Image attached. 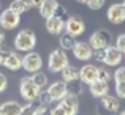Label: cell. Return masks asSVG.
I'll list each match as a JSON object with an SVG mask.
<instances>
[{
	"label": "cell",
	"instance_id": "6da1fadb",
	"mask_svg": "<svg viewBox=\"0 0 125 115\" xmlns=\"http://www.w3.org/2000/svg\"><path fill=\"white\" fill-rule=\"evenodd\" d=\"M35 46H37V35H35L33 30H21L14 38V47L18 51L22 52H29V51H33Z\"/></svg>",
	"mask_w": 125,
	"mask_h": 115
},
{
	"label": "cell",
	"instance_id": "7a4b0ae2",
	"mask_svg": "<svg viewBox=\"0 0 125 115\" xmlns=\"http://www.w3.org/2000/svg\"><path fill=\"white\" fill-rule=\"evenodd\" d=\"M41 88L32 80V77H22L21 85H19V93H21L22 99L25 101H38Z\"/></svg>",
	"mask_w": 125,
	"mask_h": 115
},
{
	"label": "cell",
	"instance_id": "3957f363",
	"mask_svg": "<svg viewBox=\"0 0 125 115\" xmlns=\"http://www.w3.org/2000/svg\"><path fill=\"white\" fill-rule=\"evenodd\" d=\"M68 65V55H67V51L63 49H57V51L51 52L48 58V70L51 73H60L65 66Z\"/></svg>",
	"mask_w": 125,
	"mask_h": 115
},
{
	"label": "cell",
	"instance_id": "277c9868",
	"mask_svg": "<svg viewBox=\"0 0 125 115\" xmlns=\"http://www.w3.org/2000/svg\"><path fill=\"white\" fill-rule=\"evenodd\" d=\"M19 22H21V14H18L11 8L3 9L0 14V27L3 30H14L19 25Z\"/></svg>",
	"mask_w": 125,
	"mask_h": 115
},
{
	"label": "cell",
	"instance_id": "5b68a950",
	"mask_svg": "<svg viewBox=\"0 0 125 115\" xmlns=\"http://www.w3.org/2000/svg\"><path fill=\"white\" fill-rule=\"evenodd\" d=\"M57 107L60 109L62 115H76L78 110H79V103H78L76 95L68 93L65 98H62V99L59 101Z\"/></svg>",
	"mask_w": 125,
	"mask_h": 115
},
{
	"label": "cell",
	"instance_id": "8992f818",
	"mask_svg": "<svg viewBox=\"0 0 125 115\" xmlns=\"http://www.w3.org/2000/svg\"><path fill=\"white\" fill-rule=\"evenodd\" d=\"M43 66V58L40 54L33 51H29L27 54L22 57V68H24L27 73H35V71H40Z\"/></svg>",
	"mask_w": 125,
	"mask_h": 115
},
{
	"label": "cell",
	"instance_id": "52a82bcc",
	"mask_svg": "<svg viewBox=\"0 0 125 115\" xmlns=\"http://www.w3.org/2000/svg\"><path fill=\"white\" fill-rule=\"evenodd\" d=\"M67 33H70L71 36H81V35L85 32V24L84 21L79 18V16H70L65 21V30Z\"/></svg>",
	"mask_w": 125,
	"mask_h": 115
},
{
	"label": "cell",
	"instance_id": "ba28073f",
	"mask_svg": "<svg viewBox=\"0 0 125 115\" xmlns=\"http://www.w3.org/2000/svg\"><path fill=\"white\" fill-rule=\"evenodd\" d=\"M124 58V52L120 51V49H117L116 46H106V49H104V65H108V66H119L120 62H122Z\"/></svg>",
	"mask_w": 125,
	"mask_h": 115
},
{
	"label": "cell",
	"instance_id": "9c48e42d",
	"mask_svg": "<svg viewBox=\"0 0 125 115\" xmlns=\"http://www.w3.org/2000/svg\"><path fill=\"white\" fill-rule=\"evenodd\" d=\"M73 51V55L81 62H87L92 58L94 55V49H92L90 43H85V41H76L74 47L71 49Z\"/></svg>",
	"mask_w": 125,
	"mask_h": 115
},
{
	"label": "cell",
	"instance_id": "30bf717a",
	"mask_svg": "<svg viewBox=\"0 0 125 115\" xmlns=\"http://www.w3.org/2000/svg\"><path fill=\"white\" fill-rule=\"evenodd\" d=\"M92 49H104L111 43V33L108 30H97L89 39Z\"/></svg>",
	"mask_w": 125,
	"mask_h": 115
},
{
	"label": "cell",
	"instance_id": "8fae6325",
	"mask_svg": "<svg viewBox=\"0 0 125 115\" xmlns=\"http://www.w3.org/2000/svg\"><path fill=\"white\" fill-rule=\"evenodd\" d=\"M46 30L51 35H60L65 30V18L59 14H52L46 18Z\"/></svg>",
	"mask_w": 125,
	"mask_h": 115
},
{
	"label": "cell",
	"instance_id": "7c38bea8",
	"mask_svg": "<svg viewBox=\"0 0 125 115\" xmlns=\"http://www.w3.org/2000/svg\"><path fill=\"white\" fill-rule=\"evenodd\" d=\"M108 21L111 24H122L125 21V5L124 3H114L108 8Z\"/></svg>",
	"mask_w": 125,
	"mask_h": 115
},
{
	"label": "cell",
	"instance_id": "4fadbf2b",
	"mask_svg": "<svg viewBox=\"0 0 125 115\" xmlns=\"http://www.w3.org/2000/svg\"><path fill=\"white\" fill-rule=\"evenodd\" d=\"M48 93H49V96L52 98V101H60L62 98H65L68 95L67 82H65V80L52 82V84L48 87Z\"/></svg>",
	"mask_w": 125,
	"mask_h": 115
},
{
	"label": "cell",
	"instance_id": "5bb4252c",
	"mask_svg": "<svg viewBox=\"0 0 125 115\" xmlns=\"http://www.w3.org/2000/svg\"><path fill=\"white\" fill-rule=\"evenodd\" d=\"M97 77H98V66H95V65H92V63L84 65L79 70V80L83 82V84L90 85L94 80H97Z\"/></svg>",
	"mask_w": 125,
	"mask_h": 115
},
{
	"label": "cell",
	"instance_id": "9a60e30c",
	"mask_svg": "<svg viewBox=\"0 0 125 115\" xmlns=\"http://www.w3.org/2000/svg\"><path fill=\"white\" fill-rule=\"evenodd\" d=\"M89 90H90V95L94 98H103L104 95L109 93V85H108V82L97 79L89 85Z\"/></svg>",
	"mask_w": 125,
	"mask_h": 115
},
{
	"label": "cell",
	"instance_id": "2e32d148",
	"mask_svg": "<svg viewBox=\"0 0 125 115\" xmlns=\"http://www.w3.org/2000/svg\"><path fill=\"white\" fill-rule=\"evenodd\" d=\"M101 104H103V107L108 110V112H119L120 109V101H119V96H113V95H104L103 98H101Z\"/></svg>",
	"mask_w": 125,
	"mask_h": 115
},
{
	"label": "cell",
	"instance_id": "e0dca14e",
	"mask_svg": "<svg viewBox=\"0 0 125 115\" xmlns=\"http://www.w3.org/2000/svg\"><path fill=\"white\" fill-rule=\"evenodd\" d=\"M59 8V2L57 0H43L41 6L38 9H40V14L43 16V18H49V16H52L55 11H57Z\"/></svg>",
	"mask_w": 125,
	"mask_h": 115
},
{
	"label": "cell",
	"instance_id": "ac0fdd59",
	"mask_svg": "<svg viewBox=\"0 0 125 115\" xmlns=\"http://www.w3.org/2000/svg\"><path fill=\"white\" fill-rule=\"evenodd\" d=\"M3 66H5L6 70H10V71L21 70L22 68V57L19 54H16V52H10V55H8V58H6V62H5Z\"/></svg>",
	"mask_w": 125,
	"mask_h": 115
},
{
	"label": "cell",
	"instance_id": "d6986e66",
	"mask_svg": "<svg viewBox=\"0 0 125 115\" xmlns=\"http://www.w3.org/2000/svg\"><path fill=\"white\" fill-rule=\"evenodd\" d=\"M60 74H62V79H63L67 84L76 82L78 79H79V70H78V68H74V66H71L70 63H68L67 66L60 71Z\"/></svg>",
	"mask_w": 125,
	"mask_h": 115
},
{
	"label": "cell",
	"instance_id": "ffe728a7",
	"mask_svg": "<svg viewBox=\"0 0 125 115\" xmlns=\"http://www.w3.org/2000/svg\"><path fill=\"white\" fill-rule=\"evenodd\" d=\"M21 104L16 101H6L2 104V114L3 115H21Z\"/></svg>",
	"mask_w": 125,
	"mask_h": 115
},
{
	"label": "cell",
	"instance_id": "44dd1931",
	"mask_svg": "<svg viewBox=\"0 0 125 115\" xmlns=\"http://www.w3.org/2000/svg\"><path fill=\"white\" fill-rule=\"evenodd\" d=\"M59 44H60V47L63 49V51H71V49L74 47V44H76V39L74 36H71L70 33H67V32H62L60 35H59Z\"/></svg>",
	"mask_w": 125,
	"mask_h": 115
},
{
	"label": "cell",
	"instance_id": "7402d4cb",
	"mask_svg": "<svg viewBox=\"0 0 125 115\" xmlns=\"http://www.w3.org/2000/svg\"><path fill=\"white\" fill-rule=\"evenodd\" d=\"M10 8L14 9L18 14H24L30 9V3H29V0H13Z\"/></svg>",
	"mask_w": 125,
	"mask_h": 115
},
{
	"label": "cell",
	"instance_id": "603a6c76",
	"mask_svg": "<svg viewBox=\"0 0 125 115\" xmlns=\"http://www.w3.org/2000/svg\"><path fill=\"white\" fill-rule=\"evenodd\" d=\"M30 77H32V80H33L40 88H43V87H46V85H48V76H46V74H43L41 70H40V71H35V73H32Z\"/></svg>",
	"mask_w": 125,
	"mask_h": 115
},
{
	"label": "cell",
	"instance_id": "cb8c5ba5",
	"mask_svg": "<svg viewBox=\"0 0 125 115\" xmlns=\"http://www.w3.org/2000/svg\"><path fill=\"white\" fill-rule=\"evenodd\" d=\"M97 79H100V80H104V82H109L111 79H113V73H111L108 68H98V77Z\"/></svg>",
	"mask_w": 125,
	"mask_h": 115
},
{
	"label": "cell",
	"instance_id": "d4e9b609",
	"mask_svg": "<svg viewBox=\"0 0 125 115\" xmlns=\"http://www.w3.org/2000/svg\"><path fill=\"white\" fill-rule=\"evenodd\" d=\"M113 79L116 80V84L119 82H125V66H119L116 70V73H113Z\"/></svg>",
	"mask_w": 125,
	"mask_h": 115
},
{
	"label": "cell",
	"instance_id": "484cf974",
	"mask_svg": "<svg viewBox=\"0 0 125 115\" xmlns=\"http://www.w3.org/2000/svg\"><path fill=\"white\" fill-rule=\"evenodd\" d=\"M48 110V106L46 104H43V103H40V101H33V112H32V115H43Z\"/></svg>",
	"mask_w": 125,
	"mask_h": 115
},
{
	"label": "cell",
	"instance_id": "4316f807",
	"mask_svg": "<svg viewBox=\"0 0 125 115\" xmlns=\"http://www.w3.org/2000/svg\"><path fill=\"white\" fill-rule=\"evenodd\" d=\"M104 2H106V0H89L85 5H87L90 9H100V8H103Z\"/></svg>",
	"mask_w": 125,
	"mask_h": 115
},
{
	"label": "cell",
	"instance_id": "83f0119b",
	"mask_svg": "<svg viewBox=\"0 0 125 115\" xmlns=\"http://www.w3.org/2000/svg\"><path fill=\"white\" fill-rule=\"evenodd\" d=\"M38 101L43 104H46V106H49V104L52 103V98L49 96V93H48V90L46 91H40V96H38Z\"/></svg>",
	"mask_w": 125,
	"mask_h": 115
},
{
	"label": "cell",
	"instance_id": "f1b7e54d",
	"mask_svg": "<svg viewBox=\"0 0 125 115\" xmlns=\"http://www.w3.org/2000/svg\"><path fill=\"white\" fill-rule=\"evenodd\" d=\"M116 95L119 96V99H125V82L116 84Z\"/></svg>",
	"mask_w": 125,
	"mask_h": 115
},
{
	"label": "cell",
	"instance_id": "f546056e",
	"mask_svg": "<svg viewBox=\"0 0 125 115\" xmlns=\"http://www.w3.org/2000/svg\"><path fill=\"white\" fill-rule=\"evenodd\" d=\"M104 49H94V55H92V57L97 62H104Z\"/></svg>",
	"mask_w": 125,
	"mask_h": 115
},
{
	"label": "cell",
	"instance_id": "4dcf8cb0",
	"mask_svg": "<svg viewBox=\"0 0 125 115\" xmlns=\"http://www.w3.org/2000/svg\"><path fill=\"white\" fill-rule=\"evenodd\" d=\"M116 47L120 49L122 52H125V33H122V35H119V36H117V39H116Z\"/></svg>",
	"mask_w": 125,
	"mask_h": 115
},
{
	"label": "cell",
	"instance_id": "1f68e13d",
	"mask_svg": "<svg viewBox=\"0 0 125 115\" xmlns=\"http://www.w3.org/2000/svg\"><path fill=\"white\" fill-rule=\"evenodd\" d=\"M6 87H8V79L3 73H0V93H3L6 90Z\"/></svg>",
	"mask_w": 125,
	"mask_h": 115
},
{
	"label": "cell",
	"instance_id": "d6a6232c",
	"mask_svg": "<svg viewBox=\"0 0 125 115\" xmlns=\"http://www.w3.org/2000/svg\"><path fill=\"white\" fill-rule=\"evenodd\" d=\"M8 55H10V51H3V49H0V65H5Z\"/></svg>",
	"mask_w": 125,
	"mask_h": 115
},
{
	"label": "cell",
	"instance_id": "836d02e7",
	"mask_svg": "<svg viewBox=\"0 0 125 115\" xmlns=\"http://www.w3.org/2000/svg\"><path fill=\"white\" fill-rule=\"evenodd\" d=\"M29 3H30V8H40L43 0H29Z\"/></svg>",
	"mask_w": 125,
	"mask_h": 115
},
{
	"label": "cell",
	"instance_id": "e575fe53",
	"mask_svg": "<svg viewBox=\"0 0 125 115\" xmlns=\"http://www.w3.org/2000/svg\"><path fill=\"white\" fill-rule=\"evenodd\" d=\"M3 41H5V33H3V32H0V44H2Z\"/></svg>",
	"mask_w": 125,
	"mask_h": 115
},
{
	"label": "cell",
	"instance_id": "d590c367",
	"mask_svg": "<svg viewBox=\"0 0 125 115\" xmlns=\"http://www.w3.org/2000/svg\"><path fill=\"white\" fill-rule=\"evenodd\" d=\"M76 2H79V3H84V5H85V3H87L89 0H76Z\"/></svg>",
	"mask_w": 125,
	"mask_h": 115
},
{
	"label": "cell",
	"instance_id": "8d00e7d4",
	"mask_svg": "<svg viewBox=\"0 0 125 115\" xmlns=\"http://www.w3.org/2000/svg\"><path fill=\"white\" fill-rule=\"evenodd\" d=\"M0 115H2V106H0Z\"/></svg>",
	"mask_w": 125,
	"mask_h": 115
},
{
	"label": "cell",
	"instance_id": "74e56055",
	"mask_svg": "<svg viewBox=\"0 0 125 115\" xmlns=\"http://www.w3.org/2000/svg\"><path fill=\"white\" fill-rule=\"evenodd\" d=\"M124 62H125V52H124Z\"/></svg>",
	"mask_w": 125,
	"mask_h": 115
},
{
	"label": "cell",
	"instance_id": "f35d334b",
	"mask_svg": "<svg viewBox=\"0 0 125 115\" xmlns=\"http://www.w3.org/2000/svg\"><path fill=\"white\" fill-rule=\"evenodd\" d=\"M122 114H124V115H125V110H124V112H122Z\"/></svg>",
	"mask_w": 125,
	"mask_h": 115
},
{
	"label": "cell",
	"instance_id": "ab89813d",
	"mask_svg": "<svg viewBox=\"0 0 125 115\" xmlns=\"http://www.w3.org/2000/svg\"><path fill=\"white\" fill-rule=\"evenodd\" d=\"M124 5H125V0H124Z\"/></svg>",
	"mask_w": 125,
	"mask_h": 115
}]
</instances>
